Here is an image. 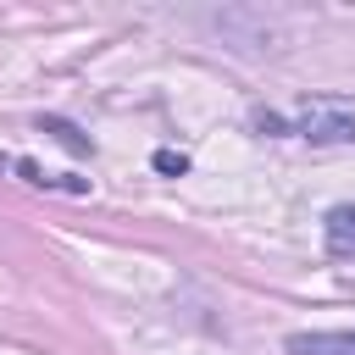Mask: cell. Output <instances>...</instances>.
Masks as SVG:
<instances>
[{
  "label": "cell",
  "instance_id": "cell-1",
  "mask_svg": "<svg viewBox=\"0 0 355 355\" xmlns=\"http://www.w3.org/2000/svg\"><path fill=\"white\" fill-rule=\"evenodd\" d=\"M255 128L261 133H294V139H311V144H355V111L344 100H327V94L300 100L288 116L255 111Z\"/></svg>",
  "mask_w": 355,
  "mask_h": 355
},
{
  "label": "cell",
  "instance_id": "cell-2",
  "mask_svg": "<svg viewBox=\"0 0 355 355\" xmlns=\"http://www.w3.org/2000/svg\"><path fill=\"white\" fill-rule=\"evenodd\" d=\"M288 355H355V333H288Z\"/></svg>",
  "mask_w": 355,
  "mask_h": 355
},
{
  "label": "cell",
  "instance_id": "cell-3",
  "mask_svg": "<svg viewBox=\"0 0 355 355\" xmlns=\"http://www.w3.org/2000/svg\"><path fill=\"white\" fill-rule=\"evenodd\" d=\"M327 255L355 261V205H333L327 211Z\"/></svg>",
  "mask_w": 355,
  "mask_h": 355
},
{
  "label": "cell",
  "instance_id": "cell-4",
  "mask_svg": "<svg viewBox=\"0 0 355 355\" xmlns=\"http://www.w3.org/2000/svg\"><path fill=\"white\" fill-rule=\"evenodd\" d=\"M44 133H55V139H61V144H67L72 155H89V139H83V133H78L72 122H61V116H44Z\"/></svg>",
  "mask_w": 355,
  "mask_h": 355
},
{
  "label": "cell",
  "instance_id": "cell-5",
  "mask_svg": "<svg viewBox=\"0 0 355 355\" xmlns=\"http://www.w3.org/2000/svg\"><path fill=\"white\" fill-rule=\"evenodd\" d=\"M155 172H166V178L189 172V155H183V150H155Z\"/></svg>",
  "mask_w": 355,
  "mask_h": 355
}]
</instances>
